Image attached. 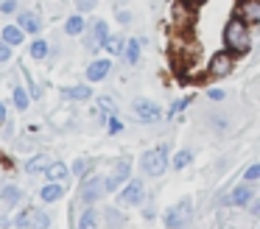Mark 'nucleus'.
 Instances as JSON below:
<instances>
[{
	"instance_id": "nucleus-1",
	"label": "nucleus",
	"mask_w": 260,
	"mask_h": 229,
	"mask_svg": "<svg viewBox=\"0 0 260 229\" xmlns=\"http://www.w3.org/2000/svg\"><path fill=\"white\" fill-rule=\"evenodd\" d=\"M224 48L232 50L235 56H243L252 50V31H249V25L241 20V17H232L230 22L224 25Z\"/></svg>"
},
{
	"instance_id": "nucleus-2",
	"label": "nucleus",
	"mask_w": 260,
	"mask_h": 229,
	"mask_svg": "<svg viewBox=\"0 0 260 229\" xmlns=\"http://www.w3.org/2000/svg\"><path fill=\"white\" fill-rule=\"evenodd\" d=\"M168 168H171V151H168V145H154V148L143 151L140 171L146 173V176L157 179V176H162Z\"/></svg>"
},
{
	"instance_id": "nucleus-3",
	"label": "nucleus",
	"mask_w": 260,
	"mask_h": 229,
	"mask_svg": "<svg viewBox=\"0 0 260 229\" xmlns=\"http://www.w3.org/2000/svg\"><path fill=\"white\" fill-rule=\"evenodd\" d=\"M104 195H107V176L92 173V176L81 179V184H79V204L81 201H84V204H98V201H104Z\"/></svg>"
},
{
	"instance_id": "nucleus-4",
	"label": "nucleus",
	"mask_w": 260,
	"mask_h": 229,
	"mask_svg": "<svg viewBox=\"0 0 260 229\" xmlns=\"http://www.w3.org/2000/svg\"><path fill=\"white\" fill-rule=\"evenodd\" d=\"M235 64H238V56L232 53V50L221 48V50H215V53L210 56V61H207V76H210V78H226V76H232Z\"/></svg>"
},
{
	"instance_id": "nucleus-5",
	"label": "nucleus",
	"mask_w": 260,
	"mask_h": 229,
	"mask_svg": "<svg viewBox=\"0 0 260 229\" xmlns=\"http://www.w3.org/2000/svg\"><path fill=\"white\" fill-rule=\"evenodd\" d=\"M190 218H193V199H182V201H176V204H171L168 210H165L162 223L168 229H182V226L190 223Z\"/></svg>"
},
{
	"instance_id": "nucleus-6",
	"label": "nucleus",
	"mask_w": 260,
	"mask_h": 229,
	"mask_svg": "<svg viewBox=\"0 0 260 229\" xmlns=\"http://www.w3.org/2000/svg\"><path fill=\"white\" fill-rule=\"evenodd\" d=\"M14 223H17V229H48L51 226V215L42 207H25V210L17 212Z\"/></svg>"
},
{
	"instance_id": "nucleus-7",
	"label": "nucleus",
	"mask_w": 260,
	"mask_h": 229,
	"mask_svg": "<svg viewBox=\"0 0 260 229\" xmlns=\"http://www.w3.org/2000/svg\"><path fill=\"white\" fill-rule=\"evenodd\" d=\"M109 22L107 20H95L90 28H87V34L81 37V42H84V50L87 53H95V50L104 48V42L109 39Z\"/></svg>"
},
{
	"instance_id": "nucleus-8",
	"label": "nucleus",
	"mask_w": 260,
	"mask_h": 229,
	"mask_svg": "<svg viewBox=\"0 0 260 229\" xmlns=\"http://www.w3.org/2000/svg\"><path fill=\"white\" fill-rule=\"evenodd\" d=\"M143 199H146V184H143V179H129L118 190V204H123V207H137V204H143Z\"/></svg>"
},
{
	"instance_id": "nucleus-9",
	"label": "nucleus",
	"mask_w": 260,
	"mask_h": 229,
	"mask_svg": "<svg viewBox=\"0 0 260 229\" xmlns=\"http://www.w3.org/2000/svg\"><path fill=\"white\" fill-rule=\"evenodd\" d=\"M129 179H132V162L129 159H115L112 171L107 173V193H118Z\"/></svg>"
},
{
	"instance_id": "nucleus-10",
	"label": "nucleus",
	"mask_w": 260,
	"mask_h": 229,
	"mask_svg": "<svg viewBox=\"0 0 260 229\" xmlns=\"http://www.w3.org/2000/svg\"><path fill=\"white\" fill-rule=\"evenodd\" d=\"M132 115H135L137 123H157L162 117V109H159L157 101H148V98H137L132 104Z\"/></svg>"
},
{
	"instance_id": "nucleus-11",
	"label": "nucleus",
	"mask_w": 260,
	"mask_h": 229,
	"mask_svg": "<svg viewBox=\"0 0 260 229\" xmlns=\"http://www.w3.org/2000/svg\"><path fill=\"white\" fill-rule=\"evenodd\" d=\"M252 201H254V184L241 182V184H235V187L230 190V195L224 199V204H230V207H246V204H252Z\"/></svg>"
},
{
	"instance_id": "nucleus-12",
	"label": "nucleus",
	"mask_w": 260,
	"mask_h": 229,
	"mask_svg": "<svg viewBox=\"0 0 260 229\" xmlns=\"http://www.w3.org/2000/svg\"><path fill=\"white\" fill-rule=\"evenodd\" d=\"M109 73H112V59H92L84 70V78L87 84H98L104 78H109Z\"/></svg>"
},
{
	"instance_id": "nucleus-13",
	"label": "nucleus",
	"mask_w": 260,
	"mask_h": 229,
	"mask_svg": "<svg viewBox=\"0 0 260 229\" xmlns=\"http://www.w3.org/2000/svg\"><path fill=\"white\" fill-rule=\"evenodd\" d=\"M14 22H17L25 34H31V37H40V31H42V17L37 14V11H31V9L17 11V20Z\"/></svg>"
},
{
	"instance_id": "nucleus-14",
	"label": "nucleus",
	"mask_w": 260,
	"mask_h": 229,
	"mask_svg": "<svg viewBox=\"0 0 260 229\" xmlns=\"http://www.w3.org/2000/svg\"><path fill=\"white\" fill-rule=\"evenodd\" d=\"M235 17H241L246 25H260V0H241Z\"/></svg>"
},
{
	"instance_id": "nucleus-15",
	"label": "nucleus",
	"mask_w": 260,
	"mask_h": 229,
	"mask_svg": "<svg viewBox=\"0 0 260 229\" xmlns=\"http://www.w3.org/2000/svg\"><path fill=\"white\" fill-rule=\"evenodd\" d=\"M101 221H104V226L107 229H123L126 226V212L120 210V207H104V212H101Z\"/></svg>"
},
{
	"instance_id": "nucleus-16",
	"label": "nucleus",
	"mask_w": 260,
	"mask_h": 229,
	"mask_svg": "<svg viewBox=\"0 0 260 229\" xmlns=\"http://www.w3.org/2000/svg\"><path fill=\"white\" fill-rule=\"evenodd\" d=\"M62 98L64 101H73V104H84V101L92 98V89H90V84H73V87H64L62 89Z\"/></svg>"
},
{
	"instance_id": "nucleus-17",
	"label": "nucleus",
	"mask_w": 260,
	"mask_h": 229,
	"mask_svg": "<svg viewBox=\"0 0 260 229\" xmlns=\"http://www.w3.org/2000/svg\"><path fill=\"white\" fill-rule=\"evenodd\" d=\"M0 39H3L9 48H20V45L25 42V31L17 25V22H12V25H3V31H0Z\"/></svg>"
},
{
	"instance_id": "nucleus-18",
	"label": "nucleus",
	"mask_w": 260,
	"mask_h": 229,
	"mask_svg": "<svg viewBox=\"0 0 260 229\" xmlns=\"http://www.w3.org/2000/svg\"><path fill=\"white\" fill-rule=\"evenodd\" d=\"M73 229H101V212H98L95 207H87V210L76 218Z\"/></svg>"
},
{
	"instance_id": "nucleus-19",
	"label": "nucleus",
	"mask_w": 260,
	"mask_h": 229,
	"mask_svg": "<svg viewBox=\"0 0 260 229\" xmlns=\"http://www.w3.org/2000/svg\"><path fill=\"white\" fill-rule=\"evenodd\" d=\"M68 176H73V173H70V165H64L62 159H53L51 165H48V171H45V179L48 182H56V184L68 182Z\"/></svg>"
},
{
	"instance_id": "nucleus-20",
	"label": "nucleus",
	"mask_w": 260,
	"mask_h": 229,
	"mask_svg": "<svg viewBox=\"0 0 260 229\" xmlns=\"http://www.w3.org/2000/svg\"><path fill=\"white\" fill-rule=\"evenodd\" d=\"M87 20H84V14H79V11H76V14H70L68 20H64V34H68V37H84L87 34Z\"/></svg>"
},
{
	"instance_id": "nucleus-21",
	"label": "nucleus",
	"mask_w": 260,
	"mask_h": 229,
	"mask_svg": "<svg viewBox=\"0 0 260 229\" xmlns=\"http://www.w3.org/2000/svg\"><path fill=\"white\" fill-rule=\"evenodd\" d=\"M64 195V184H56V182H48L40 187V201L42 204H56V201H62Z\"/></svg>"
},
{
	"instance_id": "nucleus-22",
	"label": "nucleus",
	"mask_w": 260,
	"mask_h": 229,
	"mask_svg": "<svg viewBox=\"0 0 260 229\" xmlns=\"http://www.w3.org/2000/svg\"><path fill=\"white\" fill-rule=\"evenodd\" d=\"M0 201L14 210V207L23 204V190H20L17 184H3V187H0Z\"/></svg>"
},
{
	"instance_id": "nucleus-23",
	"label": "nucleus",
	"mask_w": 260,
	"mask_h": 229,
	"mask_svg": "<svg viewBox=\"0 0 260 229\" xmlns=\"http://www.w3.org/2000/svg\"><path fill=\"white\" fill-rule=\"evenodd\" d=\"M51 162L53 159L48 154H34L28 162H25V173H28V176H40V173L48 171V165H51Z\"/></svg>"
},
{
	"instance_id": "nucleus-24",
	"label": "nucleus",
	"mask_w": 260,
	"mask_h": 229,
	"mask_svg": "<svg viewBox=\"0 0 260 229\" xmlns=\"http://www.w3.org/2000/svg\"><path fill=\"white\" fill-rule=\"evenodd\" d=\"M140 53H143V42H140V39H137V37L126 39V48H123V61H126V64L135 67L137 61H140Z\"/></svg>"
},
{
	"instance_id": "nucleus-25",
	"label": "nucleus",
	"mask_w": 260,
	"mask_h": 229,
	"mask_svg": "<svg viewBox=\"0 0 260 229\" xmlns=\"http://www.w3.org/2000/svg\"><path fill=\"white\" fill-rule=\"evenodd\" d=\"M92 165H95V159H90V156H79V159L70 165V173H73L76 179H87V176H92Z\"/></svg>"
},
{
	"instance_id": "nucleus-26",
	"label": "nucleus",
	"mask_w": 260,
	"mask_h": 229,
	"mask_svg": "<svg viewBox=\"0 0 260 229\" xmlns=\"http://www.w3.org/2000/svg\"><path fill=\"white\" fill-rule=\"evenodd\" d=\"M48 53H51V45H48L45 39H42V37L31 39V45H28V56H31V59H34V61H45Z\"/></svg>"
},
{
	"instance_id": "nucleus-27",
	"label": "nucleus",
	"mask_w": 260,
	"mask_h": 229,
	"mask_svg": "<svg viewBox=\"0 0 260 229\" xmlns=\"http://www.w3.org/2000/svg\"><path fill=\"white\" fill-rule=\"evenodd\" d=\"M12 101H14V109L17 112H25L31 106V92L23 87V84H14L12 87Z\"/></svg>"
},
{
	"instance_id": "nucleus-28",
	"label": "nucleus",
	"mask_w": 260,
	"mask_h": 229,
	"mask_svg": "<svg viewBox=\"0 0 260 229\" xmlns=\"http://www.w3.org/2000/svg\"><path fill=\"white\" fill-rule=\"evenodd\" d=\"M187 165H193V151L190 148H182L171 156V171H185Z\"/></svg>"
},
{
	"instance_id": "nucleus-29",
	"label": "nucleus",
	"mask_w": 260,
	"mask_h": 229,
	"mask_svg": "<svg viewBox=\"0 0 260 229\" xmlns=\"http://www.w3.org/2000/svg\"><path fill=\"white\" fill-rule=\"evenodd\" d=\"M123 48H126V39L120 34H109V39L104 42V50L109 56H123Z\"/></svg>"
},
{
	"instance_id": "nucleus-30",
	"label": "nucleus",
	"mask_w": 260,
	"mask_h": 229,
	"mask_svg": "<svg viewBox=\"0 0 260 229\" xmlns=\"http://www.w3.org/2000/svg\"><path fill=\"white\" fill-rule=\"evenodd\" d=\"M243 182H249V184L260 182V162H252V165L243 171Z\"/></svg>"
},
{
	"instance_id": "nucleus-31",
	"label": "nucleus",
	"mask_w": 260,
	"mask_h": 229,
	"mask_svg": "<svg viewBox=\"0 0 260 229\" xmlns=\"http://www.w3.org/2000/svg\"><path fill=\"white\" fill-rule=\"evenodd\" d=\"M98 3H101V0H73V6H76V11H79V14H87V11H92Z\"/></svg>"
},
{
	"instance_id": "nucleus-32",
	"label": "nucleus",
	"mask_w": 260,
	"mask_h": 229,
	"mask_svg": "<svg viewBox=\"0 0 260 229\" xmlns=\"http://www.w3.org/2000/svg\"><path fill=\"white\" fill-rule=\"evenodd\" d=\"M187 104H190V95H187V98H176L174 104H171V109H168V117H176V115H179V112L185 109Z\"/></svg>"
},
{
	"instance_id": "nucleus-33",
	"label": "nucleus",
	"mask_w": 260,
	"mask_h": 229,
	"mask_svg": "<svg viewBox=\"0 0 260 229\" xmlns=\"http://www.w3.org/2000/svg\"><path fill=\"white\" fill-rule=\"evenodd\" d=\"M107 132L109 134H120V132H123V123L118 120V115H109L107 117Z\"/></svg>"
},
{
	"instance_id": "nucleus-34",
	"label": "nucleus",
	"mask_w": 260,
	"mask_h": 229,
	"mask_svg": "<svg viewBox=\"0 0 260 229\" xmlns=\"http://www.w3.org/2000/svg\"><path fill=\"white\" fill-rule=\"evenodd\" d=\"M20 9L17 0H0V14H14Z\"/></svg>"
},
{
	"instance_id": "nucleus-35",
	"label": "nucleus",
	"mask_w": 260,
	"mask_h": 229,
	"mask_svg": "<svg viewBox=\"0 0 260 229\" xmlns=\"http://www.w3.org/2000/svg\"><path fill=\"white\" fill-rule=\"evenodd\" d=\"M115 20H118L120 25H129V22H132V11L129 9H115Z\"/></svg>"
},
{
	"instance_id": "nucleus-36",
	"label": "nucleus",
	"mask_w": 260,
	"mask_h": 229,
	"mask_svg": "<svg viewBox=\"0 0 260 229\" xmlns=\"http://www.w3.org/2000/svg\"><path fill=\"white\" fill-rule=\"evenodd\" d=\"M207 98H210V101H224L226 92H224L221 87H210V89H207Z\"/></svg>"
},
{
	"instance_id": "nucleus-37",
	"label": "nucleus",
	"mask_w": 260,
	"mask_h": 229,
	"mask_svg": "<svg viewBox=\"0 0 260 229\" xmlns=\"http://www.w3.org/2000/svg\"><path fill=\"white\" fill-rule=\"evenodd\" d=\"M9 59H12V48H9L3 39H0V64H6Z\"/></svg>"
},
{
	"instance_id": "nucleus-38",
	"label": "nucleus",
	"mask_w": 260,
	"mask_h": 229,
	"mask_svg": "<svg viewBox=\"0 0 260 229\" xmlns=\"http://www.w3.org/2000/svg\"><path fill=\"white\" fill-rule=\"evenodd\" d=\"M249 212H252L254 218H260V199H254L252 204H249Z\"/></svg>"
},
{
	"instance_id": "nucleus-39",
	"label": "nucleus",
	"mask_w": 260,
	"mask_h": 229,
	"mask_svg": "<svg viewBox=\"0 0 260 229\" xmlns=\"http://www.w3.org/2000/svg\"><path fill=\"white\" fill-rule=\"evenodd\" d=\"M6 104H3V101H0V123H6Z\"/></svg>"
},
{
	"instance_id": "nucleus-40",
	"label": "nucleus",
	"mask_w": 260,
	"mask_h": 229,
	"mask_svg": "<svg viewBox=\"0 0 260 229\" xmlns=\"http://www.w3.org/2000/svg\"><path fill=\"white\" fill-rule=\"evenodd\" d=\"M187 6H199V3H204V0H185Z\"/></svg>"
},
{
	"instance_id": "nucleus-41",
	"label": "nucleus",
	"mask_w": 260,
	"mask_h": 229,
	"mask_svg": "<svg viewBox=\"0 0 260 229\" xmlns=\"http://www.w3.org/2000/svg\"><path fill=\"white\" fill-rule=\"evenodd\" d=\"M257 229H260V226H257Z\"/></svg>"
}]
</instances>
